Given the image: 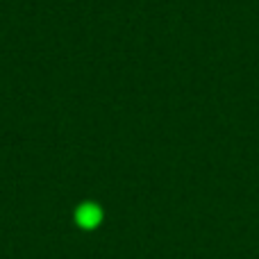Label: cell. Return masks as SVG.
Returning a JSON list of instances; mask_svg holds the SVG:
<instances>
[{
	"label": "cell",
	"instance_id": "obj_1",
	"mask_svg": "<svg viewBox=\"0 0 259 259\" xmlns=\"http://www.w3.org/2000/svg\"><path fill=\"white\" fill-rule=\"evenodd\" d=\"M75 221L82 230H94L103 221V209L96 202H82L75 211Z\"/></svg>",
	"mask_w": 259,
	"mask_h": 259
}]
</instances>
